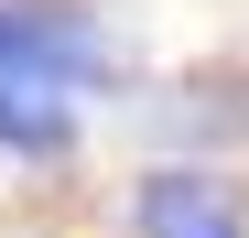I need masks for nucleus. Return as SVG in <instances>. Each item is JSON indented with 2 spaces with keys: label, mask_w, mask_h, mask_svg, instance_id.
<instances>
[{
  "label": "nucleus",
  "mask_w": 249,
  "mask_h": 238,
  "mask_svg": "<svg viewBox=\"0 0 249 238\" xmlns=\"http://www.w3.org/2000/svg\"><path fill=\"white\" fill-rule=\"evenodd\" d=\"M98 87L108 76V44L87 11H65V0H0V87Z\"/></svg>",
  "instance_id": "nucleus-1"
},
{
  "label": "nucleus",
  "mask_w": 249,
  "mask_h": 238,
  "mask_svg": "<svg viewBox=\"0 0 249 238\" xmlns=\"http://www.w3.org/2000/svg\"><path fill=\"white\" fill-rule=\"evenodd\" d=\"M130 238H249V195L217 163H152L130 184Z\"/></svg>",
  "instance_id": "nucleus-2"
},
{
  "label": "nucleus",
  "mask_w": 249,
  "mask_h": 238,
  "mask_svg": "<svg viewBox=\"0 0 249 238\" xmlns=\"http://www.w3.org/2000/svg\"><path fill=\"white\" fill-rule=\"evenodd\" d=\"M0 152L11 163H54V152H76V87H0Z\"/></svg>",
  "instance_id": "nucleus-3"
}]
</instances>
